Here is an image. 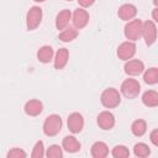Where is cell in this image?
<instances>
[{
  "label": "cell",
  "instance_id": "cell-1",
  "mask_svg": "<svg viewBox=\"0 0 158 158\" xmlns=\"http://www.w3.org/2000/svg\"><path fill=\"white\" fill-rule=\"evenodd\" d=\"M62 126H63V122H62L60 116L57 114H52L47 116L43 122V133L48 137L57 136L60 132Z\"/></svg>",
  "mask_w": 158,
  "mask_h": 158
},
{
  "label": "cell",
  "instance_id": "cell-2",
  "mask_svg": "<svg viewBox=\"0 0 158 158\" xmlns=\"http://www.w3.org/2000/svg\"><path fill=\"white\" fill-rule=\"evenodd\" d=\"M100 101L106 109H115L121 104V94L115 88H107L101 93Z\"/></svg>",
  "mask_w": 158,
  "mask_h": 158
},
{
  "label": "cell",
  "instance_id": "cell-3",
  "mask_svg": "<svg viewBox=\"0 0 158 158\" xmlns=\"http://www.w3.org/2000/svg\"><path fill=\"white\" fill-rule=\"evenodd\" d=\"M142 31H143V22L139 19H135L131 21H127V23L125 25V37L128 41H137L142 37Z\"/></svg>",
  "mask_w": 158,
  "mask_h": 158
},
{
  "label": "cell",
  "instance_id": "cell-4",
  "mask_svg": "<svg viewBox=\"0 0 158 158\" xmlns=\"http://www.w3.org/2000/svg\"><path fill=\"white\" fill-rule=\"evenodd\" d=\"M121 94L127 98V99H135L138 96L139 91H141V84L138 83V80L136 79H132V78H128V79H125L121 84Z\"/></svg>",
  "mask_w": 158,
  "mask_h": 158
},
{
  "label": "cell",
  "instance_id": "cell-5",
  "mask_svg": "<svg viewBox=\"0 0 158 158\" xmlns=\"http://www.w3.org/2000/svg\"><path fill=\"white\" fill-rule=\"evenodd\" d=\"M42 9L40 6H32L26 14V26L28 31L36 30L42 21Z\"/></svg>",
  "mask_w": 158,
  "mask_h": 158
},
{
  "label": "cell",
  "instance_id": "cell-6",
  "mask_svg": "<svg viewBox=\"0 0 158 158\" xmlns=\"http://www.w3.org/2000/svg\"><path fill=\"white\" fill-rule=\"evenodd\" d=\"M136 44L135 42L132 41H126V42H122L118 47H117V57L121 59V60H130L133 58V56L136 54Z\"/></svg>",
  "mask_w": 158,
  "mask_h": 158
},
{
  "label": "cell",
  "instance_id": "cell-7",
  "mask_svg": "<svg viewBox=\"0 0 158 158\" xmlns=\"http://www.w3.org/2000/svg\"><path fill=\"white\" fill-rule=\"evenodd\" d=\"M142 37L147 46H152L157 40V26L153 21L147 20L143 22V31Z\"/></svg>",
  "mask_w": 158,
  "mask_h": 158
},
{
  "label": "cell",
  "instance_id": "cell-8",
  "mask_svg": "<svg viewBox=\"0 0 158 158\" xmlns=\"http://www.w3.org/2000/svg\"><path fill=\"white\" fill-rule=\"evenodd\" d=\"M89 19H90L89 12L84 7H79V9L74 10L73 16H72V22L77 30H81L88 25Z\"/></svg>",
  "mask_w": 158,
  "mask_h": 158
},
{
  "label": "cell",
  "instance_id": "cell-9",
  "mask_svg": "<svg viewBox=\"0 0 158 158\" xmlns=\"http://www.w3.org/2000/svg\"><path fill=\"white\" fill-rule=\"evenodd\" d=\"M68 128L72 133H80L84 128V117L79 112H73L68 116L67 120Z\"/></svg>",
  "mask_w": 158,
  "mask_h": 158
},
{
  "label": "cell",
  "instance_id": "cell-10",
  "mask_svg": "<svg viewBox=\"0 0 158 158\" xmlns=\"http://www.w3.org/2000/svg\"><path fill=\"white\" fill-rule=\"evenodd\" d=\"M123 69L127 75L136 77L144 72V63L139 59H130V60H126Z\"/></svg>",
  "mask_w": 158,
  "mask_h": 158
},
{
  "label": "cell",
  "instance_id": "cell-11",
  "mask_svg": "<svg viewBox=\"0 0 158 158\" xmlns=\"http://www.w3.org/2000/svg\"><path fill=\"white\" fill-rule=\"evenodd\" d=\"M96 122H98V126L101 130L107 131V130H111L115 126V116L110 111H102L98 115Z\"/></svg>",
  "mask_w": 158,
  "mask_h": 158
},
{
  "label": "cell",
  "instance_id": "cell-12",
  "mask_svg": "<svg viewBox=\"0 0 158 158\" xmlns=\"http://www.w3.org/2000/svg\"><path fill=\"white\" fill-rule=\"evenodd\" d=\"M117 15L123 21H131L137 15V7L133 4H123L118 7Z\"/></svg>",
  "mask_w": 158,
  "mask_h": 158
},
{
  "label": "cell",
  "instance_id": "cell-13",
  "mask_svg": "<svg viewBox=\"0 0 158 158\" xmlns=\"http://www.w3.org/2000/svg\"><path fill=\"white\" fill-rule=\"evenodd\" d=\"M72 16L73 15H72L70 10H68V9H64L62 11H59L56 16V27H57V30L63 31L64 28H67L69 22L72 21Z\"/></svg>",
  "mask_w": 158,
  "mask_h": 158
},
{
  "label": "cell",
  "instance_id": "cell-14",
  "mask_svg": "<svg viewBox=\"0 0 158 158\" xmlns=\"http://www.w3.org/2000/svg\"><path fill=\"white\" fill-rule=\"evenodd\" d=\"M23 110H25L26 115L35 117V116H38L43 111V104L37 99H32V100H28L25 104Z\"/></svg>",
  "mask_w": 158,
  "mask_h": 158
},
{
  "label": "cell",
  "instance_id": "cell-15",
  "mask_svg": "<svg viewBox=\"0 0 158 158\" xmlns=\"http://www.w3.org/2000/svg\"><path fill=\"white\" fill-rule=\"evenodd\" d=\"M68 59H69V51L67 48H59L54 56V59H53L54 68L58 70L63 69L67 65Z\"/></svg>",
  "mask_w": 158,
  "mask_h": 158
},
{
  "label": "cell",
  "instance_id": "cell-16",
  "mask_svg": "<svg viewBox=\"0 0 158 158\" xmlns=\"http://www.w3.org/2000/svg\"><path fill=\"white\" fill-rule=\"evenodd\" d=\"M62 147L68 153H77L80 151L81 144L74 136H65L62 141Z\"/></svg>",
  "mask_w": 158,
  "mask_h": 158
},
{
  "label": "cell",
  "instance_id": "cell-17",
  "mask_svg": "<svg viewBox=\"0 0 158 158\" xmlns=\"http://www.w3.org/2000/svg\"><path fill=\"white\" fill-rule=\"evenodd\" d=\"M90 153H91V156L94 158H105L109 154V147H107V144L105 142L98 141L91 146Z\"/></svg>",
  "mask_w": 158,
  "mask_h": 158
},
{
  "label": "cell",
  "instance_id": "cell-18",
  "mask_svg": "<svg viewBox=\"0 0 158 158\" xmlns=\"http://www.w3.org/2000/svg\"><path fill=\"white\" fill-rule=\"evenodd\" d=\"M53 57H54V52L51 46H42L37 51V59L41 63H49L51 60L54 59Z\"/></svg>",
  "mask_w": 158,
  "mask_h": 158
},
{
  "label": "cell",
  "instance_id": "cell-19",
  "mask_svg": "<svg viewBox=\"0 0 158 158\" xmlns=\"http://www.w3.org/2000/svg\"><path fill=\"white\" fill-rule=\"evenodd\" d=\"M142 102L147 107H156L158 106V93L154 90H147L142 95Z\"/></svg>",
  "mask_w": 158,
  "mask_h": 158
},
{
  "label": "cell",
  "instance_id": "cell-20",
  "mask_svg": "<svg viewBox=\"0 0 158 158\" xmlns=\"http://www.w3.org/2000/svg\"><path fill=\"white\" fill-rule=\"evenodd\" d=\"M131 132L136 137H142L147 132V122L142 118L135 120L131 125Z\"/></svg>",
  "mask_w": 158,
  "mask_h": 158
},
{
  "label": "cell",
  "instance_id": "cell-21",
  "mask_svg": "<svg viewBox=\"0 0 158 158\" xmlns=\"http://www.w3.org/2000/svg\"><path fill=\"white\" fill-rule=\"evenodd\" d=\"M77 37H78V30L75 27H67L58 35V38L62 42H72Z\"/></svg>",
  "mask_w": 158,
  "mask_h": 158
},
{
  "label": "cell",
  "instance_id": "cell-22",
  "mask_svg": "<svg viewBox=\"0 0 158 158\" xmlns=\"http://www.w3.org/2000/svg\"><path fill=\"white\" fill-rule=\"evenodd\" d=\"M143 80L146 84H149V85L157 84L158 83V68L152 67V68H148L147 70H144Z\"/></svg>",
  "mask_w": 158,
  "mask_h": 158
},
{
  "label": "cell",
  "instance_id": "cell-23",
  "mask_svg": "<svg viewBox=\"0 0 158 158\" xmlns=\"http://www.w3.org/2000/svg\"><path fill=\"white\" fill-rule=\"evenodd\" d=\"M133 153L138 158H146L151 154V148L148 147V144L139 142V143H136L133 146Z\"/></svg>",
  "mask_w": 158,
  "mask_h": 158
},
{
  "label": "cell",
  "instance_id": "cell-24",
  "mask_svg": "<svg viewBox=\"0 0 158 158\" xmlns=\"http://www.w3.org/2000/svg\"><path fill=\"white\" fill-rule=\"evenodd\" d=\"M111 154H112V157H115V158H127V157H130V151H128V148H127L126 146H123V144H117V146H115V147L112 148Z\"/></svg>",
  "mask_w": 158,
  "mask_h": 158
},
{
  "label": "cell",
  "instance_id": "cell-25",
  "mask_svg": "<svg viewBox=\"0 0 158 158\" xmlns=\"http://www.w3.org/2000/svg\"><path fill=\"white\" fill-rule=\"evenodd\" d=\"M46 156L48 158H62L63 157V147H59L58 144H52L47 148Z\"/></svg>",
  "mask_w": 158,
  "mask_h": 158
},
{
  "label": "cell",
  "instance_id": "cell-26",
  "mask_svg": "<svg viewBox=\"0 0 158 158\" xmlns=\"http://www.w3.org/2000/svg\"><path fill=\"white\" fill-rule=\"evenodd\" d=\"M43 156H46V153H44V144H43L42 141H37L36 144L33 146L31 157L32 158H42Z\"/></svg>",
  "mask_w": 158,
  "mask_h": 158
},
{
  "label": "cell",
  "instance_id": "cell-27",
  "mask_svg": "<svg viewBox=\"0 0 158 158\" xmlns=\"http://www.w3.org/2000/svg\"><path fill=\"white\" fill-rule=\"evenodd\" d=\"M6 157H7V158H26V157H27V153H26L23 149L15 147V148H11V149L7 152Z\"/></svg>",
  "mask_w": 158,
  "mask_h": 158
},
{
  "label": "cell",
  "instance_id": "cell-28",
  "mask_svg": "<svg viewBox=\"0 0 158 158\" xmlns=\"http://www.w3.org/2000/svg\"><path fill=\"white\" fill-rule=\"evenodd\" d=\"M149 141H151L156 147H158V128H154V130L149 133Z\"/></svg>",
  "mask_w": 158,
  "mask_h": 158
},
{
  "label": "cell",
  "instance_id": "cell-29",
  "mask_svg": "<svg viewBox=\"0 0 158 158\" xmlns=\"http://www.w3.org/2000/svg\"><path fill=\"white\" fill-rule=\"evenodd\" d=\"M95 2V0H78V4L81 6V7H90Z\"/></svg>",
  "mask_w": 158,
  "mask_h": 158
},
{
  "label": "cell",
  "instance_id": "cell-30",
  "mask_svg": "<svg viewBox=\"0 0 158 158\" xmlns=\"http://www.w3.org/2000/svg\"><path fill=\"white\" fill-rule=\"evenodd\" d=\"M152 19H153L156 22H158V6H156V7L153 9V11H152Z\"/></svg>",
  "mask_w": 158,
  "mask_h": 158
},
{
  "label": "cell",
  "instance_id": "cell-31",
  "mask_svg": "<svg viewBox=\"0 0 158 158\" xmlns=\"http://www.w3.org/2000/svg\"><path fill=\"white\" fill-rule=\"evenodd\" d=\"M153 4H154V6H158V0H153Z\"/></svg>",
  "mask_w": 158,
  "mask_h": 158
},
{
  "label": "cell",
  "instance_id": "cell-32",
  "mask_svg": "<svg viewBox=\"0 0 158 158\" xmlns=\"http://www.w3.org/2000/svg\"><path fill=\"white\" fill-rule=\"evenodd\" d=\"M33 1H36V2H43V1H46V0H33Z\"/></svg>",
  "mask_w": 158,
  "mask_h": 158
},
{
  "label": "cell",
  "instance_id": "cell-33",
  "mask_svg": "<svg viewBox=\"0 0 158 158\" xmlns=\"http://www.w3.org/2000/svg\"><path fill=\"white\" fill-rule=\"evenodd\" d=\"M65 1H72V0H65Z\"/></svg>",
  "mask_w": 158,
  "mask_h": 158
}]
</instances>
